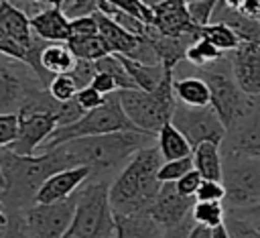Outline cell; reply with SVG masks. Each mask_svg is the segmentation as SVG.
I'll return each mask as SVG.
<instances>
[{"label":"cell","mask_w":260,"mask_h":238,"mask_svg":"<svg viewBox=\"0 0 260 238\" xmlns=\"http://www.w3.org/2000/svg\"><path fill=\"white\" fill-rule=\"evenodd\" d=\"M0 165L4 173V189L0 201L8 214H22L37 203L41 185L57 171L75 167L63 146H55L37 155H16L0 148Z\"/></svg>","instance_id":"1"},{"label":"cell","mask_w":260,"mask_h":238,"mask_svg":"<svg viewBox=\"0 0 260 238\" xmlns=\"http://www.w3.org/2000/svg\"><path fill=\"white\" fill-rule=\"evenodd\" d=\"M150 140H156V136L140 130H118L73 138L59 146H63L75 167L89 169V181L110 183L138 148L152 144Z\"/></svg>","instance_id":"2"},{"label":"cell","mask_w":260,"mask_h":238,"mask_svg":"<svg viewBox=\"0 0 260 238\" xmlns=\"http://www.w3.org/2000/svg\"><path fill=\"white\" fill-rule=\"evenodd\" d=\"M160 165L162 157L156 144L138 148L130 157V161L120 169V173L110 181L108 195L112 212L120 216L146 214L160 189Z\"/></svg>","instance_id":"3"},{"label":"cell","mask_w":260,"mask_h":238,"mask_svg":"<svg viewBox=\"0 0 260 238\" xmlns=\"http://www.w3.org/2000/svg\"><path fill=\"white\" fill-rule=\"evenodd\" d=\"M120 106L132 126L140 132L156 136L162 124L171 122L173 110L177 106L173 94V69L165 71L162 81L152 92L144 90H118Z\"/></svg>","instance_id":"4"},{"label":"cell","mask_w":260,"mask_h":238,"mask_svg":"<svg viewBox=\"0 0 260 238\" xmlns=\"http://www.w3.org/2000/svg\"><path fill=\"white\" fill-rule=\"evenodd\" d=\"M108 181H85L77 189L75 214L69 226L73 238H110L114 234V212L108 195Z\"/></svg>","instance_id":"5"},{"label":"cell","mask_w":260,"mask_h":238,"mask_svg":"<svg viewBox=\"0 0 260 238\" xmlns=\"http://www.w3.org/2000/svg\"><path fill=\"white\" fill-rule=\"evenodd\" d=\"M118 130H136L132 126V122L126 118L120 100H118V92L106 96V102L100 108H93L89 112H85L79 120H75L73 124L67 126H57L53 130V134L41 144V148L37 153L55 148L63 142H69L73 138H81V136H95V134H108V132H118Z\"/></svg>","instance_id":"6"},{"label":"cell","mask_w":260,"mask_h":238,"mask_svg":"<svg viewBox=\"0 0 260 238\" xmlns=\"http://www.w3.org/2000/svg\"><path fill=\"white\" fill-rule=\"evenodd\" d=\"M221 183L225 210H242L260 201V159L221 153Z\"/></svg>","instance_id":"7"},{"label":"cell","mask_w":260,"mask_h":238,"mask_svg":"<svg viewBox=\"0 0 260 238\" xmlns=\"http://www.w3.org/2000/svg\"><path fill=\"white\" fill-rule=\"evenodd\" d=\"M197 75L205 79V83L209 87V96H211L209 106L215 110V114L219 116L221 124L228 130L244 114V110L248 106V98H250L238 87V83L232 75L230 57L225 55L221 61H217L209 67L197 69Z\"/></svg>","instance_id":"8"},{"label":"cell","mask_w":260,"mask_h":238,"mask_svg":"<svg viewBox=\"0 0 260 238\" xmlns=\"http://www.w3.org/2000/svg\"><path fill=\"white\" fill-rule=\"evenodd\" d=\"M77 191L67 199L53 203H35L22 212V222L30 238H63L69 232L75 214Z\"/></svg>","instance_id":"9"},{"label":"cell","mask_w":260,"mask_h":238,"mask_svg":"<svg viewBox=\"0 0 260 238\" xmlns=\"http://www.w3.org/2000/svg\"><path fill=\"white\" fill-rule=\"evenodd\" d=\"M41 87L45 85L26 63L0 55V114H16L24 100Z\"/></svg>","instance_id":"10"},{"label":"cell","mask_w":260,"mask_h":238,"mask_svg":"<svg viewBox=\"0 0 260 238\" xmlns=\"http://www.w3.org/2000/svg\"><path fill=\"white\" fill-rule=\"evenodd\" d=\"M171 124L187 138V142L191 144V148H195L201 142H217L221 144L223 136H225V126L221 124L219 116L215 114V110L211 106H203V108H189L177 102L173 116H171Z\"/></svg>","instance_id":"11"},{"label":"cell","mask_w":260,"mask_h":238,"mask_svg":"<svg viewBox=\"0 0 260 238\" xmlns=\"http://www.w3.org/2000/svg\"><path fill=\"white\" fill-rule=\"evenodd\" d=\"M221 153H238L260 159V94L248 98L244 114L225 130Z\"/></svg>","instance_id":"12"},{"label":"cell","mask_w":260,"mask_h":238,"mask_svg":"<svg viewBox=\"0 0 260 238\" xmlns=\"http://www.w3.org/2000/svg\"><path fill=\"white\" fill-rule=\"evenodd\" d=\"M57 114L47 112H18V132L16 138L4 146L16 155H37L41 144L57 128Z\"/></svg>","instance_id":"13"},{"label":"cell","mask_w":260,"mask_h":238,"mask_svg":"<svg viewBox=\"0 0 260 238\" xmlns=\"http://www.w3.org/2000/svg\"><path fill=\"white\" fill-rule=\"evenodd\" d=\"M230 57L232 75L238 83V87L246 96H258L260 94V43L242 41Z\"/></svg>","instance_id":"14"},{"label":"cell","mask_w":260,"mask_h":238,"mask_svg":"<svg viewBox=\"0 0 260 238\" xmlns=\"http://www.w3.org/2000/svg\"><path fill=\"white\" fill-rule=\"evenodd\" d=\"M193 203H195V197L181 195L177 191L175 183H160V189L146 214L165 230V228H173V226L181 224L185 218H189Z\"/></svg>","instance_id":"15"},{"label":"cell","mask_w":260,"mask_h":238,"mask_svg":"<svg viewBox=\"0 0 260 238\" xmlns=\"http://www.w3.org/2000/svg\"><path fill=\"white\" fill-rule=\"evenodd\" d=\"M156 33L167 37H181L189 33H199V28L191 22L185 0H162L152 6V24Z\"/></svg>","instance_id":"16"},{"label":"cell","mask_w":260,"mask_h":238,"mask_svg":"<svg viewBox=\"0 0 260 238\" xmlns=\"http://www.w3.org/2000/svg\"><path fill=\"white\" fill-rule=\"evenodd\" d=\"M87 179H89L87 167H69L63 171H57L41 185V189L37 193V203H53V201L67 199Z\"/></svg>","instance_id":"17"},{"label":"cell","mask_w":260,"mask_h":238,"mask_svg":"<svg viewBox=\"0 0 260 238\" xmlns=\"http://www.w3.org/2000/svg\"><path fill=\"white\" fill-rule=\"evenodd\" d=\"M30 31L43 41L65 43L69 39V18L59 6H45L41 12L30 16Z\"/></svg>","instance_id":"18"},{"label":"cell","mask_w":260,"mask_h":238,"mask_svg":"<svg viewBox=\"0 0 260 238\" xmlns=\"http://www.w3.org/2000/svg\"><path fill=\"white\" fill-rule=\"evenodd\" d=\"M0 33L10 37L18 45L30 49V43H32L30 16L10 0H4L0 6Z\"/></svg>","instance_id":"19"},{"label":"cell","mask_w":260,"mask_h":238,"mask_svg":"<svg viewBox=\"0 0 260 238\" xmlns=\"http://www.w3.org/2000/svg\"><path fill=\"white\" fill-rule=\"evenodd\" d=\"M114 238H162V228L148 214H114Z\"/></svg>","instance_id":"20"},{"label":"cell","mask_w":260,"mask_h":238,"mask_svg":"<svg viewBox=\"0 0 260 238\" xmlns=\"http://www.w3.org/2000/svg\"><path fill=\"white\" fill-rule=\"evenodd\" d=\"M173 94L179 104L189 108H203L209 106L211 102L209 87L205 79L199 75H183V77L173 75Z\"/></svg>","instance_id":"21"},{"label":"cell","mask_w":260,"mask_h":238,"mask_svg":"<svg viewBox=\"0 0 260 238\" xmlns=\"http://www.w3.org/2000/svg\"><path fill=\"white\" fill-rule=\"evenodd\" d=\"M114 55V53H112ZM118 61L122 63V67L126 69L128 77L134 81V85L138 90H144V92H152L154 87H158V83L162 81L165 77V67L160 63L156 65H150V63H140L136 59H130L126 55H116Z\"/></svg>","instance_id":"22"},{"label":"cell","mask_w":260,"mask_h":238,"mask_svg":"<svg viewBox=\"0 0 260 238\" xmlns=\"http://www.w3.org/2000/svg\"><path fill=\"white\" fill-rule=\"evenodd\" d=\"M39 63H41L43 71L53 79L55 75L69 73V71L75 67L77 59H75V55L71 53V49L67 47V43H47V45L41 49Z\"/></svg>","instance_id":"23"},{"label":"cell","mask_w":260,"mask_h":238,"mask_svg":"<svg viewBox=\"0 0 260 238\" xmlns=\"http://www.w3.org/2000/svg\"><path fill=\"white\" fill-rule=\"evenodd\" d=\"M193 169L211 181H221V144L217 142H201L193 148Z\"/></svg>","instance_id":"24"},{"label":"cell","mask_w":260,"mask_h":238,"mask_svg":"<svg viewBox=\"0 0 260 238\" xmlns=\"http://www.w3.org/2000/svg\"><path fill=\"white\" fill-rule=\"evenodd\" d=\"M156 148L162 157V161H173V159H183V157H191L193 148L187 142V138L171 124H162V128L156 134Z\"/></svg>","instance_id":"25"},{"label":"cell","mask_w":260,"mask_h":238,"mask_svg":"<svg viewBox=\"0 0 260 238\" xmlns=\"http://www.w3.org/2000/svg\"><path fill=\"white\" fill-rule=\"evenodd\" d=\"M67 47L71 49V53L75 55V59L79 61H98L106 55H110V47L106 45V41L98 35H89V37H69Z\"/></svg>","instance_id":"26"},{"label":"cell","mask_w":260,"mask_h":238,"mask_svg":"<svg viewBox=\"0 0 260 238\" xmlns=\"http://www.w3.org/2000/svg\"><path fill=\"white\" fill-rule=\"evenodd\" d=\"M199 35L203 37V39H207L215 49H219L221 53H232L242 41H240V37L228 26V24H223V22H217V20H213V22H209V24H205L203 28H199Z\"/></svg>","instance_id":"27"},{"label":"cell","mask_w":260,"mask_h":238,"mask_svg":"<svg viewBox=\"0 0 260 238\" xmlns=\"http://www.w3.org/2000/svg\"><path fill=\"white\" fill-rule=\"evenodd\" d=\"M228 53H221L219 49H215L207 39L199 37L197 41H193L185 53V61L197 69H203V67H209L217 61H221Z\"/></svg>","instance_id":"28"},{"label":"cell","mask_w":260,"mask_h":238,"mask_svg":"<svg viewBox=\"0 0 260 238\" xmlns=\"http://www.w3.org/2000/svg\"><path fill=\"white\" fill-rule=\"evenodd\" d=\"M191 218L195 224L207 226V228H217L225 220V205L223 201H195L191 210Z\"/></svg>","instance_id":"29"},{"label":"cell","mask_w":260,"mask_h":238,"mask_svg":"<svg viewBox=\"0 0 260 238\" xmlns=\"http://www.w3.org/2000/svg\"><path fill=\"white\" fill-rule=\"evenodd\" d=\"M223 226H225L230 238H260V230L250 220L236 216L232 212H225Z\"/></svg>","instance_id":"30"},{"label":"cell","mask_w":260,"mask_h":238,"mask_svg":"<svg viewBox=\"0 0 260 238\" xmlns=\"http://www.w3.org/2000/svg\"><path fill=\"white\" fill-rule=\"evenodd\" d=\"M193 169V157H183V159H173V161H162L158 169V181L160 183H175L181 179L185 173Z\"/></svg>","instance_id":"31"},{"label":"cell","mask_w":260,"mask_h":238,"mask_svg":"<svg viewBox=\"0 0 260 238\" xmlns=\"http://www.w3.org/2000/svg\"><path fill=\"white\" fill-rule=\"evenodd\" d=\"M77 83H75V79L69 75V73H61V75H55L51 81H49V85H47V92L57 100V102H69V100H73L75 98V94H77Z\"/></svg>","instance_id":"32"},{"label":"cell","mask_w":260,"mask_h":238,"mask_svg":"<svg viewBox=\"0 0 260 238\" xmlns=\"http://www.w3.org/2000/svg\"><path fill=\"white\" fill-rule=\"evenodd\" d=\"M217 2L219 0H193V2H187V12H189L191 22L197 28H203L205 24H209Z\"/></svg>","instance_id":"33"},{"label":"cell","mask_w":260,"mask_h":238,"mask_svg":"<svg viewBox=\"0 0 260 238\" xmlns=\"http://www.w3.org/2000/svg\"><path fill=\"white\" fill-rule=\"evenodd\" d=\"M110 2L112 6H116L118 10L142 20L144 24H152V8L146 6L142 0H106Z\"/></svg>","instance_id":"34"},{"label":"cell","mask_w":260,"mask_h":238,"mask_svg":"<svg viewBox=\"0 0 260 238\" xmlns=\"http://www.w3.org/2000/svg\"><path fill=\"white\" fill-rule=\"evenodd\" d=\"M59 8L69 20H73L98 12V0H63Z\"/></svg>","instance_id":"35"},{"label":"cell","mask_w":260,"mask_h":238,"mask_svg":"<svg viewBox=\"0 0 260 238\" xmlns=\"http://www.w3.org/2000/svg\"><path fill=\"white\" fill-rule=\"evenodd\" d=\"M223 199H225V189L221 181L203 179L195 193V201H223Z\"/></svg>","instance_id":"36"},{"label":"cell","mask_w":260,"mask_h":238,"mask_svg":"<svg viewBox=\"0 0 260 238\" xmlns=\"http://www.w3.org/2000/svg\"><path fill=\"white\" fill-rule=\"evenodd\" d=\"M75 102L77 106L83 110V112H89L93 108H100L104 102H106V96H102L98 90H93L91 85H85L81 90H77L75 94Z\"/></svg>","instance_id":"37"},{"label":"cell","mask_w":260,"mask_h":238,"mask_svg":"<svg viewBox=\"0 0 260 238\" xmlns=\"http://www.w3.org/2000/svg\"><path fill=\"white\" fill-rule=\"evenodd\" d=\"M18 132V114H0V148L8 146Z\"/></svg>","instance_id":"38"},{"label":"cell","mask_w":260,"mask_h":238,"mask_svg":"<svg viewBox=\"0 0 260 238\" xmlns=\"http://www.w3.org/2000/svg\"><path fill=\"white\" fill-rule=\"evenodd\" d=\"M89 35H98V20L93 14L69 20V37H89Z\"/></svg>","instance_id":"39"},{"label":"cell","mask_w":260,"mask_h":238,"mask_svg":"<svg viewBox=\"0 0 260 238\" xmlns=\"http://www.w3.org/2000/svg\"><path fill=\"white\" fill-rule=\"evenodd\" d=\"M201 181H203V177H201L195 169H191L189 173H185L181 179L175 181V187H177V191H179L181 195H185V197H195V193H197Z\"/></svg>","instance_id":"40"},{"label":"cell","mask_w":260,"mask_h":238,"mask_svg":"<svg viewBox=\"0 0 260 238\" xmlns=\"http://www.w3.org/2000/svg\"><path fill=\"white\" fill-rule=\"evenodd\" d=\"M89 85H91L93 90H98L102 96H110V94H116V92L120 90L116 77L110 75V73H106V71H98V73L93 75V79H91Z\"/></svg>","instance_id":"41"},{"label":"cell","mask_w":260,"mask_h":238,"mask_svg":"<svg viewBox=\"0 0 260 238\" xmlns=\"http://www.w3.org/2000/svg\"><path fill=\"white\" fill-rule=\"evenodd\" d=\"M2 238H30L24 222H22V214H8V220L4 224V232Z\"/></svg>","instance_id":"42"},{"label":"cell","mask_w":260,"mask_h":238,"mask_svg":"<svg viewBox=\"0 0 260 238\" xmlns=\"http://www.w3.org/2000/svg\"><path fill=\"white\" fill-rule=\"evenodd\" d=\"M193 218L189 216V218H185L181 224H177V226H173V228H165L162 230V238H187L189 236V230L193 228Z\"/></svg>","instance_id":"43"},{"label":"cell","mask_w":260,"mask_h":238,"mask_svg":"<svg viewBox=\"0 0 260 238\" xmlns=\"http://www.w3.org/2000/svg\"><path fill=\"white\" fill-rule=\"evenodd\" d=\"M225 212H232L236 216H242L246 220H256L260 218V201L256 205H250V207H242V210H225Z\"/></svg>","instance_id":"44"},{"label":"cell","mask_w":260,"mask_h":238,"mask_svg":"<svg viewBox=\"0 0 260 238\" xmlns=\"http://www.w3.org/2000/svg\"><path fill=\"white\" fill-rule=\"evenodd\" d=\"M187 238H211V228L201 226V224H193Z\"/></svg>","instance_id":"45"},{"label":"cell","mask_w":260,"mask_h":238,"mask_svg":"<svg viewBox=\"0 0 260 238\" xmlns=\"http://www.w3.org/2000/svg\"><path fill=\"white\" fill-rule=\"evenodd\" d=\"M211 238H230V236H228V230H225V226L221 224V226L213 228V230H211Z\"/></svg>","instance_id":"46"},{"label":"cell","mask_w":260,"mask_h":238,"mask_svg":"<svg viewBox=\"0 0 260 238\" xmlns=\"http://www.w3.org/2000/svg\"><path fill=\"white\" fill-rule=\"evenodd\" d=\"M228 8H232V10H240V6H242V2L244 0H221Z\"/></svg>","instance_id":"47"},{"label":"cell","mask_w":260,"mask_h":238,"mask_svg":"<svg viewBox=\"0 0 260 238\" xmlns=\"http://www.w3.org/2000/svg\"><path fill=\"white\" fill-rule=\"evenodd\" d=\"M6 220H8V216H6V210H4V205L0 201V224H6Z\"/></svg>","instance_id":"48"},{"label":"cell","mask_w":260,"mask_h":238,"mask_svg":"<svg viewBox=\"0 0 260 238\" xmlns=\"http://www.w3.org/2000/svg\"><path fill=\"white\" fill-rule=\"evenodd\" d=\"M142 2H144L146 6H150V8H152V6H156V4H158V2H162V0H142Z\"/></svg>","instance_id":"49"},{"label":"cell","mask_w":260,"mask_h":238,"mask_svg":"<svg viewBox=\"0 0 260 238\" xmlns=\"http://www.w3.org/2000/svg\"><path fill=\"white\" fill-rule=\"evenodd\" d=\"M4 189V173H2V165H0V191Z\"/></svg>","instance_id":"50"},{"label":"cell","mask_w":260,"mask_h":238,"mask_svg":"<svg viewBox=\"0 0 260 238\" xmlns=\"http://www.w3.org/2000/svg\"><path fill=\"white\" fill-rule=\"evenodd\" d=\"M250 222H252V224H254V226L260 230V218H256V220H250Z\"/></svg>","instance_id":"51"},{"label":"cell","mask_w":260,"mask_h":238,"mask_svg":"<svg viewBox=\"0 0 260 238\" xmlns=\"http://www.w3.org/2000/svg\"><path fill=\"white\" fill-rule=\"evenodd\" d=\"M2 232H4V224H0V238H2Z\"/></svg>","instance_id":"52"},{"label":"cell","mask_w":260,"mask_h":238,"mask_svg":"<svg viewBox=\"0 0 260 238\" xmlns=\"http://www.w3.org/2000/svg\"><path fill=\"white\" fill-rule=\"evenodd\" d=\"M63 238H73V236H69V234H65V236H63Z\"/></svg>","instance_id":"53"},{"label":"cell","mask_w":260,"mask_h":238,"mask_svg":"<svg viewBox=\"0 0 260 238\" xmlns=\"http://www.w3.org/2000/svg\"><path fill=\"white\" fill-rule=\"evenodd\" d=\"M185 2H193V0H185Z\"/></svg>","instance_id":"54"},{"label":"cell","mask_w":260,"mask_h":238,"mask_svg":"<svg viewBox=\"0 0 260 238\" xmlns=\"http://www.w3.org/2000/svg\"><path fill=\"white\" fill-rule=\"evenodd\" d=\"M2 2H4V0H0V6H2Z\"/></svg>","instance_id":"55"},{"label":"cell","mask_w":260,"mask_h":238,"mask_svg":"<svg viewBox=\"0 0 260 238\" xmlns=\"http://www.w3.org/2000/svg\"><path fill=\"white\" fill-rule=\"evenodd\" d=\"M110 238H114V234H112V236H110Z\"/></svg>","instance_id":"56"}]
</instances>
